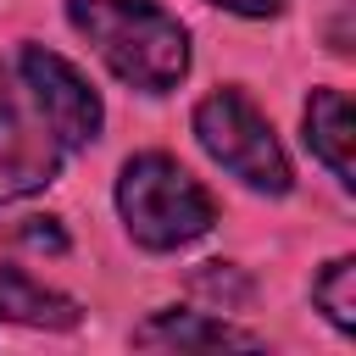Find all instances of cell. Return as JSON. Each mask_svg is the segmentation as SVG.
Here are the masks:
<instances>
[{"label":"cell","mask_w":356,"mask_h":356,"mask_svg":"<svg viewBox=\"0 0 356 356\" xmlns=\"http://www.w3.org/2000/svg\"><path fill=\"white\" fill-rule=\"evenodd\" d=\"M0 317L6 323H22V328H78L83 306L72 295L39 284L28 267L0 261Z\"/></svg>","instance_id":"8"},{"label":"cell","mask_w":356,"mask_h":356,"mask_svg":"<svg viewBox=\"0 0 356 356\" xmlns=\"http://www.w3.org/2000/svg\"><path fill=\"white\" fill-rule=\"evenodd\" d=\"M67 156L72 150H67L56 117L6 61V72H0V206L50 189Z\"/></svg>","instance_id":"4"},{"label":"cell","mask_w":356,"mask_h":356,"mask_svg":"<svg viewBox=\"0 0 356 356\" xmlns=\"http://www.w3.org/2000/svg\"><path fill=\"white\" fill-rule=\"evenodd\" d=\"M195 139L245 189H256V195H289V184H295L289 156H284L273 122L256 111V100L245 89H234V83L228 89H211L195 106Z\"/></svg>","instance_id":"3"},{"label":"cell","mask_w":356,"mask_h":356,"mask_svg":"<svg viewBox=\"0 0 356 356\" xmlns=\"http://www.w3.org/2000/svg\"><path fill=\"white\" fill-rule=\"evenodd\" d=\"M195 289H211V295H222V289H228L234 300H245V295H250V284H245L228 261H206V267L195 273Z\"/></svg>","instance_id":"10"},{"label":"cell","mask_w":356,"mask_h":356,"mask_svg":"<svg viewBox=\"0 0 356 356\" xmlns=\"http://www.w3.org/2000/svg\"><path fill=\"white\" fill-rule=\"evenodd\" d=\"M300 122H306V150L350 189L356 184V161H350V150H356V111H350L345 89H312Z\"/></svg>","instance_id":"7"},{"label":"cell","mask_w":356,"mask_h":356,"mask_svg":"<svg viewBox=\"0 0 356 356\" xmlns=\"http://www.w3.org/2000/svg\"><path fill=\"white\" fill-rule=\"evenodd\" d=\"M312 306H317L339 334H356V261H350V256H334V261L312 278Z\"/></svg>","instance_id":"9"},{"label":"cell","mask_w":356,"mask_h":356,"mask_svg":"<svg viewBox=\"0 0 356 356\" xmlns=\"http://www.w3.org/2000/svg\"><path fill=\"white\" fill-rule=\"evenodd\" d=\"M117 211L134 245L145 250H184L217 222V200L206 184L167 150H139L117 172Z\"/></svg>","instance_id":"2"},{"label":"cell","mask_w":356,"mask_h":356,"mask_svg":"<svg viewBox=\"0 0 356 356\" xmlns=\"http://www.w3.org/2000/svg\"><path fill=\"white\" fill-rule=\"evenodd\" d=\"M22 239H28V245H44V250H67V234H61L50 217H33V222L22 228Z\"/></svg>","instance_id":"11"},{"label":"cell","mask_w":356,"mask_h":356,"mask_svg":"<svg viewBox=\"0 0 356 356\" xmlns=\"http://www.w3.org/2000/svg\"><path fill=\"white\" fill-rule=\"evenodd\" d=\"M206 6H222L234 17H278L284 11V0H206Z\"/></svg>","instance_id":"12"},{"label":"cell","mask_w":356,"mask_h":356,"mask_svg":"<svg viewBox=\"0 0 356 356\" xmlns=\"http://www.w3.org/2000/svg\"><path fill=\"white\" fill-rule=\"evenodd\" d=\"M11 72H17L39 100H44V111L56 117V128H61L67 150H83V145H95V139H100V122H106L100 89H95V83H89L67 56H56V50H44V44H17Z\"/></svg>","instance_id":"5"},{"label":"cell","mask_w":356,"mask_h":356,"mask_svg":"<svg viewBox=\"0 0 356 356\" xmlns=\"http://www.w3.org/2000/svg\"><path fill=\"white\" fill-rule=\"evenodd\" d=\"M134 345H139V350H222V345L256 350L261 334L234 328V323L206 317V312H189V306H161V312H150V317L134 328Z\"/></svg>","instance_id":"6"},{"label":"cell","mask_w":356,"mask_h":356,"mask_svg":"<svg viewBox=\"0 0 356 356\" xmlns=\"http://www.w3.org/2000/svg\"><path fill=\"white\" fill-rule=\"evenodd\" d=\"M67 22L128 89L167 95L189 72V28L156 0H67Z\"/></svg>","instance_id":"1"}]
</instances>
